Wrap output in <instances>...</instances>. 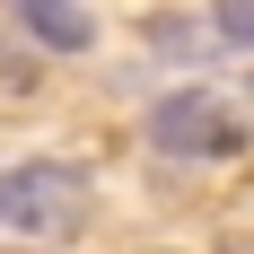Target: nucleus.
<instances>
[{
	"label": "nucleus",
	"mask_w": 254,
	"mask_h": 254,
	"mask_svg": "<svg viewBox=\"0 0 254 254\" xmlns=\"http://www.w3.org/2000/svg\"><path fill=\"white\" fill-rule=\"evenodd\" d=\"M246 97H254V70H246Z\"/></svg>",
	"instance_id": "obj_6"
},
{
	"label": "nucleus",
	"mask_w": 254,
	"mask_h": 254,
	"mask_svg": "<svg viewBox=\"0 0 254 254\" xmlns=\"http://www.w3.org/2000/svg\"><path fill=\"white\" fill-rule=\"evenodd\" d=\"M140 254H176V246H140Z\"/></svg>",
	"instance_id": "obj_5"
},
{
	"label": "nucleus",
	"mask_w": 254,
	"mask_h": 254,
	"mask_svg": "<svg viewBox=\"0 0 254 254\" xmlns=\"http://www.w3.org/2000/svg\"><path fill=\"white\" fill-rule=\"evenodd\" d=\"M210 26H219L228 44H246V53H254V0H219V18H210Z\"/></svg>",
	"instance_id": "obj_4"
},
{
	"label": "nucleus",
	"mask_w": 254,
	"mask_h": 254,
	"mask_svg": "<svg viewBox=\"0 0 254 254\" xmlns=\"http://www.w3.org/2000/svg\"><path fill=\"white\" fill-rule=\"evenodd\" d=\"M88 210H97V176L70 167V158H26V167H0V228L9 237H62L88 228Z\"/></svg>",
	"instance_id": "obj_1"
},
{
	"label": "nucleus",
	"mask_w": 254,
	"mask_h": 254,
	"mask_svg": "<svg viewBox=\"0 0 254 254\" xmlns=\"http://www.w3.org/2000/svg\"><path fill=\"white\" fill-rule=\"evenodd\" d=\"M149 149L167 158H237L246 149V114L210 88H176V97L149 105Z\"/></svg>",
	"instance_id": "obj_2"
},
{
	"label": "nucleus",
	"mask_w": 254,
	"mask_h": 254,
	"mask_svg": "<svg viewBox=\"0 0 254 254\" xmlns=\"http://www.w3.org/2000/svg\"><path fill=\"white\" fill-rule=\"evenodd\" d=\"M18 35H35L44 53H88L97 44V18L70 9V0H18Z\"/></svg>",
	"instance_id": "obj_3"
}]
</instances>
